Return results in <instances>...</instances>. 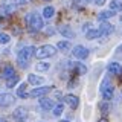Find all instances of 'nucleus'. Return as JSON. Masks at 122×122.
Listing matches in <instances>:
<instances>
[{"instance_id":"nucleus-19","label":"nucleus","mask_w":122,"mask_h":122,"mask_svg":"<svg viewBox=\"0 0 122 122\" xmlns=\"http://www.w3.org/2000/svg\"><path fill=\"white\" fill-rule=\"evenodd\" d=\"M102 93V98L105 99V101H108V99H112L113 98V87L110 86V87H107V89L104 92H101Z\"/></svg>"},{"instance_id":"nucleus-9","label":"nucleus","mask_w":122,"mask_h":122,"mask_svg":"<svg viewBox=\"0 0 122 122\" xmlns=\"http://www.w3.org/2000/svg\"><path fill=\"white\" fill-rule=\"evenodd\" d=\"M64 102H66L67 105H70L72 108H75V107H78V104H79V99H78V96H75V95H66V96H64Z\"/></svg>"},{"instance_id":"nucleus-15","label":"nucleus","mask_w":122,"mask_h":122,"mask_svg":"<svg viewBox=\"0 0 122 122\" xmlns=\"http://www.w3.org/2000/svg\"><path fill=\"white\" fill-rule=\"evenodd\" d=\"M113 15H114V11H112V9L110 11H102V12L98 14V20L102 21V20H107V18H112Z\"/></svg>"},{"instance_id":"nucleus-5","label":"nucleus","mask_w":122,"mask_h":122,"mask_svg":"<svg viewBox=\"0 0 122 122\" xmlns=\"http://www.w3.org/2000/svg\"><path fill=\"white\" fill-rule=\"evenodd\" d=\"M15 101L14 95L11 93H0V107H9L12 105Z\"/></svg>"},{"instance_id":"nucleus-36","label":"nucleus","mask_w":122,"mask_h":122,"mask_svg":"<svg viewBox=\"0 0 122 122\" xmlns=\"http://www.w3.org/2000/svg\"><path fill=\"white\" fill-rule=\"evenodd\" d=\"M121 20H122V17H121Z\"/></svg>"},{"instance_id":"nucleus-30","label":"nucleus","mask_w":122,"mask_h":122,"mask_svg":"<svg viewBox=\"0 0 122 122\" xmlns=\"http://www.w3.org/2000/svg\"><path fill=\"white\" fill-rule=\"evenodd\" d=\"M101 112L104 114L108 112V104H107V102H102V104H101Z\"/></svg>"},{"instance_id":"nucleus-12","label":"nucleus","mask_w":122,"mask_h":122,"mask_svg":"<svg viewBox=\"0 0 122 122\" xmlns=\"http://www.w3.org/2000/svg\"><path fill=\"white\" fill-rule=\"evenodd\" d=\"M60 32H61V35L66 37V38H73L75 37V32L70 29V26H67V25L60 26Z\"/></svg>"},{"instance_id":"nucleus-20","label":"nucleus","mask_w":122,"mask_h":122,"mask_svg":"<svg viewBox=\"0 0 122 122\" xmlns=\"http://www.w3.org/2000/svg\"><path fill=\"white\" fill-rule=\"evenodd\" d=\"M18 81H20V78L15 75V76H12L11 79H8V81H6V87H8V89H12L14 86H17V82H18Z\"/></svg>"},{"instance_id":"nucleus-23","label":"nucleus","mask_w":122,"mask_h":122,"mask_svg":"<svg viewBox=\"0 0 122 122\" xmlns=\"http://www.w3.org/2000/svg\"><path fill=\"white\" fill-rule=\"evenodd\" d=\"M49 67H51V66H49V63H38L37 66H35V69H37L38 72H46V70H49Z\"/></svg>"},{"instance_id":"nucleus-35","label":"nucleus","mask_w":122,"mask_h":122,"mask_svg":"<svg viewBox=\"0 0 122 122\" xmlns=\"http://www.w3.org/2000/svg\"><path fill=\"white\" fill-rule=\"evenodd\" d=\"M44 2H51V0H44Z\"/></svg>"},{"instance_id":"nucleus-28","label":"nucleus","mask_w":122,"mask_h":122,"mask_svg":"<svg viewBox=\"0 0 122 122\" xmlns=\"http://www.w3.org/2000/svg\"><path fill=\"white\" fill-rule=\"evenodd\" d=\"M87 2H89V0H73V6H76V8H78V6H84Z\"/></svg>"},{"instance_id":"nucleus-14","label":"nucleus","mask_w":122,"mask_h":122,"mask_svg":"<svg viewBox=\"0 0 122 122\" xmlns=\"http://www.w3.org/2000/svg\"><path fill=\"white\" fill-rule=\"evenodd\" d=\"M28 81H29V84H34V86H40V84H43V82H44V79L41 78V76H38V75L30 73V75L28 76Z\"/></svg>"},{"instance_id":"nucleus-18","label":"nucleus","mask_w":122,"mask_h":122,"mask_svg":"<svg viewBox=\"0 0 122 122\" xmlns=\"http://www.w3.org/2000/svg\"><path fill=\"white\" fill-rule=\"evenodd\" d=\"M53 14H55L53 6H46L44 9H43V17L44 18H51V17H53Z\"/></svg>"},{"instance_id":"nucleus-22","label":"nucleus","mask_w":122,"mask_h":122,"mask_svg":"<svg viewBox=\"0 0 122 122\" xmlns=\"http://www.w3.org/2000/svg\"><path fill=\"white\" fill-rule=\"evenodd\" d=\"M73 70H76V72H78V73H86V70H87V69H86V66H82V64H79V63H73Z\"/></svg>"},{"instance_id":"nucleus-10","label":"nucleus","mask_w":122,"mask_h":122,"mask_svg":"<svg viewBox=\"0 0 122 122\" xmlns=\"http://www.w3.org/2000/svg\"><path fill=\"white\" fill-rule=\"evenodd\" d=\"M113 30H114V28L112 25H108V23H102V25L99 26V32H101L102 37H107V35H110V34H113Z\"/></svg>"},{"instance_id":"nucleus-16","label":"nucleus","mask_w":122,"mask_h":122,"mask_svg":"<svg viewBox=\"0 0 122 122\" xmlns=\"http://www.w3.org/2000/svg\"><path fill=\"white\" fill-rule=\"evenodd\" d=\"M99 37H102L101 32H99V29H92V30H89V32L86 34L87 40H95V38H99Z\"/></svg>"},{"instance_id":"nucleus-32","label":"nucleus","mask_w":122,"mask_h":122,"mask_svg":"<svg viewBox=\"0 0 122 122\" xmlns=\"http://www.w3.org/2000/svg\"><path fill=\"white\" fill-rule=\"evenodd\" d=\"M99 122H108V121H107V119H105V117H102V119H101V121H99Z\"/></svg>"},{"instance_id":"nucleus-24","label":"nucleus","mask_w":122,"mask_h":122,"mask_svg":"<svg viewBox=\"0 0 122 122\" xmlns=\"http://www.w3.org/2000/svg\"><path fill=\"white\" fill-rule=\"evenodd\" d=\"M17 95H18V98H26V84H21V86L18 87Z\"/></svg>"},{"instance_id":"nucleus-4","label":"nucleus","mask_w":122,"mask_h":122,"mask_svg":"<svg viewBox=\"0 0 122 122\" xmlns=\"http://www.w3.org/2000/svg\"><path fill=\"white\" fill-rule=\"evenodd\" d=\"M12 117L17 122H25L26 117H28V110H26L25 107H17L12 113Z\"/></svg>"},{"instance_id":"nucleus-17","label":"nucleus","mask_w":122,"mask_h":122,"mask_svg":"<svg viewBox=\"0 0 122 122\" xmlns=\"http://www.w3.org/2000/svg\"><path fill=\"white\" fill-rule=\"evenodd\" d=\"M110 9L112 11H122V0H112L110 2Z\"/></svg>"},{"instance_id":"nucleus-3","label":"nucleus","mask_w":122,"mask_h":122,"mask_svg":"<svg viewBox=\"0 0 122 122\" xmlns=\"http://www.w3.org/2000/svg\"><path fill=\"white\" fill-rule=\"evenodd\" d=\"M56 53V49L51 44H44L41 47L35 49V56L37 58H49V56H53Z\"/></svg>"},{"instance_id":"nucleus-13","label":"nucleus","mask_w":122,"mask_h":122,"mask_svg":"<svg viewBox=\"0 0 122 122\" xmlns=\"http://www.w3.org/2000/svg\"><path fill=\"white\" fill-rule=\"evenodd\" d=\"M108 72L112 75H121L122 73V66L119 63H110L108 64Z\"/></svg>"},{"instance_id":"nucleus-2","label":"nucleus","mask_w":122,"mask_h":122,"mask_svg":"<svg viewBox=\"0 0 122 122\" xmlns=\"http://www.w3.org/2000/svg\"><path fill=\"white\" fill-rule=\"evenodd\" d=\"M26 21H28L30 30H34V32L43 29V26H44L43 17H41V15H38V14H29L28 17H26Z\"/></svg>"},{"instance_id":"nucleus-8","label":"nucleus","mask_w":122,"mask_h":122,"mask_svg":"<svg viewBox=\"0 0 122 122\" xmlns=\"http://www.w3.org/2000/svg\"><path fill=\"white\" fill-rule=\"evenodd\" d=\"M51 90H52V87H38V89H34L30 92V96L32 98H41L43 95L49 93Z\"/></svg>"},{"instance_id":"nucleus-29","label":"nucleus","mask_w":122,"mask_h":122,"mask_svg":"<svg viewBox=\"0 0 122 122\" xmlns=\"http://www.w3.org/2000/svg\"><path fill=\"white\" fill-rule=\"evenodd\" d=\"M107 87H110V84H108V79H104V81H102V84H101V92H104L105 89H107Z\"/></svg>"},{"instance_id":"nucleus-6","label":"nucleus","mask_w":122,"mask_h":122,"mask_svg":"<svg viewBox=\"0 0 122 122\" xmlns=\"http://www.w3.org/2000/svg\"><path fill=\"white\" fill-rule=\"evenodd\" d=\"M72 53H73L75 58H79V60H84L87 58V55H89V51H87L84 46H75L73 51H72Z\"/></svg>"},{"instance_id":"nucleus-31","label":"nucleus","mask_w":122,"mask_h":122,"mask_svg":"<svg viewBox=\"0 0 122 122\" xmlns=\"http://www.w3.org/2000/svg\"><path fill=\"white\" fill-rule=\"evenodd\" d=\"M93 2L96 3V5H104V2H105V0H93Z\"/></svg>"},{"instance_id":"nucleus-11","label":"nucleus","mask_w":122,"mask_h":122,"mask_svg":"<svg viewBox=\"0 0 122 122\" xmlns=\"http://www.w3.org/2000/svg\"><path fill=\"white\" fill-rule=\"evenodd\" d=\"M40 107H41V108H43V110H53V108H55V102H53L52 101V99H47V98H43V99H41V101H40Z\"/></svg>"},{"instance_id":"nucleus-25","label":"nucleus","mask_w":122,"mask_h":122,"mask_svg":"<svg viewBox=\"0 0 122 122\" xmlns=\"http://www.w3.org/2000/svg\"><path fill=\"white\" fill-rule=\"evenodd\" d=\"M9 35L8 34H0V44H8L9 43Z\"/></svg>"},{"instance_id":"nucleus-1","label":"nucleus","mask_w":122,"mask_h":122,"mask_svg":"<svg viewBox=\"0 0 122 122\" xmlns=\"http://www.w3.org/2000/svg\"><path fill=\"white\" fill-rule=\"evenodd\" d=\"M34 53H35V49H34L32 46H26V47H23L21 51L18 52V55H17V63H18V66H20L21 69H25L26 66H28L30 56H32Z\"/></svg>"},{"instance_id":"nucleus-33","label":"nucleus","mask_w":122,"mask_h":122,"mask_svg":"<svg viewBox=\"0 0 122 122\" xmlns=\"http://www.w3.org/2000/svg\"><path fill=\"white\" fill-rule=\"evenodd\" d=\"M0 122H8V121L6 119H0Z\"/></svg>"},{"instance_id":"nucleus-27","label":"nucleus","mask_w":122,"mask_h":122,"mask_svg":"<svg viewBox=\"0 0 122 122\" xmlns=\"http://www.w3.org/2000/svg\"><path fill=\"white\" fill-rule=\"evenodd\" d=\"M63 110H64L63 104H58V105L55 107V108H53V114H55V116H60V114L63 113Z\"/></svg>"},{"instance_id":"nucleus-7","label":"nucleus","mask_w":122,"mask_h":122,"mask_svg":"<svg viewBox=\"0 0 122 122\" xmlns=\"http://www.w3.org/2000/svg\"><path fill=\"white\" fill-rule=\"evenodd\" d=\"M0 76H2L3 79H11L12 76H15V72H14V67L12 66H6V67H3L2 70H0Z\"/></svg>"},{"instance_id":"nucleus-26","label":"nucleus","mask_w":122,"mask_h":122,"mask_svg":"<svg viewBox=\"0 0 122 122\" xmlns=\"http://www.w3.org/2000/svg\"><path fill=\"white\" fill-rule=\"evenodd\" d=\"M30 0H11V5L12 6H18V5H26V3H29Z\"/></svg>"},{"instance_id":"nucleus-34","label":"nucleus","mask_w":122,"mask_h":122,"mask_svg":"<svg viewBox=\"0 0 122 122\" xmlns=\"http://www.w3.org/2000/svg\"><path fill=\"white\" fill-rule=\"evenodd\" d=\"M60 122H67V121H60Z\"/></svg>"},{"instance_id":"nucleus-21","label":"nucleus","mask_w":122,"mask_h":122,"mask_svg":"<svg viewBox=\"0 0 122 122\" xmlns=\"http://www.w3.org/2000/svg\"><path fill=\"white\" fill-rule=\"evenodd\" d=\"M56 46H58V49H60V51H63V52H66V51L70 49V43H69V41H60Z\"/></svg>"}]
</instances>
